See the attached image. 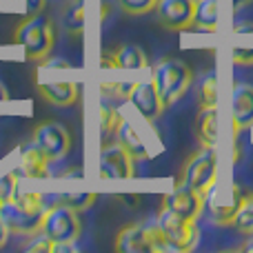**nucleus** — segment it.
Segmentation results:
<instances>
[{
  "instance_id": "f257e3e1",
  "label": "nucleus",
  "mask_w": 253,
  "mask_h": 253,
  "mask_svg": "<svg viewBox=\"0 0 253 253\" xmlns=\"http://www.w3.org/2000/svg\"><path fill=\"white\" fill-rule=\"evenodd\" d=\"M47 211L44 196L38 191H20L11 200L0 205V218L7 222L11 233L20 236H34L42 227V215Z\"/></svg>"
},
{
  "instance_id": "f03ea898",
  "label": "nucleus",
  "mask_w": 253,
  "mask_h": 253,
  "mask_svg": "<svg viewBox=\"0 0 253 253\" xmlns=\"http://www.w3.org/2000/svg\"><path fill=\"white\" fill-rule=\"evenodd\" d=\"M53 42H56L53 22L42 13H29L13 29V44H18L25 51L27 60H44L51 53Z\"/></svg>"
},
{
  "instance_id": "7ed1b4c3",
  "label": "nucleus",
  "mask_w": 253,
  "mask_h": 253,
  "mask_svg": "<svg viewBox=\"0 0 253 253\" xmlns=\"http://www.w3.org/2000/svg\"><path fill=\"white\" fill-rule=\"evenodd\" d=\"M151 80L156 84L158 93H160L165 109H169L171 105H175L191 89L193 71L187 62L178 60V58H165V60H160L153 67Z\"/></svg>"
},
{
  "instance_id": "20e7f679",
  "label": "nucleus",
  "mask_w": 253,
  "mask_h": 253,
  "mask_svg": "<svg viewBox=\"0 0 253 253\" xmlns=\"http://www.w3.org/2000/svg\"><path fill=\"white\" fill-rule=\"evenodd\" d=\"M116 251L120 253H171L165 233L153 222H131L116 236Z\"/></svg>"
},
{
  "instance_id": "39448f33",
  "label": "nucleus",
  "mask_w": 253,
  "mask_h": 253,
  "mask_svg": "<svg viewBox=\"0 0 253 253\" xmlns=\"http://www.w3.org/2000/svg\"><path fill=\"white\" fill-rule=\"evenodd\" d=\"M40 231L47 238H51L56 245H76L80 240V236H83L80 211L71 209V207L62 205L58 200L53 205H47Z\"/></svg>"
},
{
  "instance_id": "423d86ee",
  "label": "nucleus",
  "mask_w": 253,
  "mask_h": 253,
  "mask_svg": "<svg viewBox=\"0 0 253 253\" xmlns=\"http://www.w3.org/2000/svg\"><path fill=\"white\" fill-rule=\"evenodd\" d=\"M180 184H187L191 189H198L200 193H209L213 184L218 182V153L213 147H202L196 151L180 171Z\"/></svg>"
},
{
  "instance_id": "0eeeda50",
  "label": "nucleus",
  "mask_w": 253,
  "mask_h": 253,
  "mask_svg": "<svg viewBox=\"0 0 253 253\" xmlns=\"http://www.w3.org/2000/svg\"><path fill=\"white\" fill-rule=\"evenodd\" d=\"M245 189L240 184H213L209 193H207V202H209L211 220L218 227H231L236 224V218L240 213L242 205H245Z\"/></svg>"
},
{
  "instance_id": "6e6552de",
  "label": "nucleus",
  "mask_w": 253,
  "mask_h": 253,
  "mask_svg": "<svg viewBox=\"0 0 253 253\" xmlns=\"http://www.w3.org/2000/svg\"><path fill=\"white\" fill-rule=\"evenodd\" d=\"M156 224L165 233L167 242L171 247V253H187V251L196 249L198 238H200L196 222L180 218L178 213L169 211L167 207H160V211L156 215Z\"/></svg>"
},
{
  "instance_id": "1a4fd4ad",
  "label": "nucleus",
  "mask_w": 253,
  "mask_h": 253,
  "mask_svg": "<svg viewBox=\"0 0 253 253\" xmlns=\"http://www.w3.org/2000/svg\"><path fill=\"white\" fill-rule=\"evenodd\" d=\"M31 142L51 162H58L71 151V133L56 120L40 123L31 133Z\"/></svg>"
},
{
  "instance_id": "9d476101",
  "label": "nucleus",
  "mask_w": 253,
  "mask_h": 253,
  "mask_svg": "<svg viewBox=\"0 0 253 253\" xmlns=\"http://www.w3.org/2000/svg\"><path fill=\"white\" fill-rule=\"evenodd\" d=\"M98 173L102 180H126L135 175V158L120 142H105L100 149Z\"/></svg>"
},
{
  "instance_id": "9b49d317",
  "label": "nucleus",
  "mask_w": 253,
  "mask_h": 253,
  "mask_svg": "<svg viewBox=\"0 0 253 253\" xmlns=\"http://www.w3.org/2000/svg\"><path fill=\"white\" fill-rule=\"evenodd\" d=\"M205 205H207L205 193H200L198 189H191V187H187V184L178 182V187H175L173 191L162 196L160 207H167L169 211L178 213L180 218L196 222V220L200 218V213L205 211Z\"/></svg>"
},
{
  "instance_id": "f8f14e48",
  "label": "nucleus",
  "mask_w": 253,
  "mask_h": 253,
  "mask_svg": "<svg viewBox=\"0 0 253 253\" xmlns=\"http://www.w3.org/2000/svg\"><path fill=\"white\" fill-rule=\"evenodd\" d=\"M198 0H158V20L169 31H184L193 27Z\"/></svg>"
},
{
  "instance_id": "ddd939ff",
  "label": "nucleus",
  "mask_w": 253,
  "mask_h": 253,
  "mask_svg": "<svg viewBox=\"0 0 253 253\" xmlns=\"http://www.w3.org/2000/svg\"><path fill=\"white\" fill-rule=\"evenodd\" d=\"M126 100L133 105V109L138 111L147 123L158 120L162 116V111H165V105H162L160 93H158L153 80H147V83H133Z\"/></svg>"
},
{
  "instance_id": "4468645a",
  "label": "nucleus",
  "mask_w": 253,
  "mask_h": 253,
  "mask_svg": "<svg viewBox=\"0 0 253 253\" xmlns=\"http://www.w3.org/2000/svg\"><path fill=\"white\" fill-rule=\"evenodd\" d=\"M105 69H147L149 58L138 44H120L114 51H105L100 58Z\"/></svg>"
},
{
  "instance_id": "2eb2a0df",
  "label": "nucleus",
  "mask_w": 253,
  "mask_h": 253,
  "mask_svg": "<svg viewBox=\"0 0 253 253\" xmlns=\"http://www.w3.org/2000/svg\"><path fill=\"white\" fill-rule=\"evenodd\" d=\"M231 116H233V135L238 138L242 129L253 126V87L247 83H236L231 96Z\"/></svg>"
},
{
  "instance_id": "dca6fc26",
  "label": "nucleus",
  "mask_w": 253,
  "mask_h": 253,
  "mask_svg": "<svg viewBox=\"0 0 253 253\" xmlns=\"http://www.w3.org/2000/svg\"><path fill=\"white\" fill-rule=\"evenodd\" d=\"M49 160L34 142L29 144H22L18 149V171L16 173L20 178H31V180H40V178H47L49 175Z\"/></svg>"
},
{
  "instance_id": "f3484780",
  "label": "nucleus",
  "mask_w": 253,
  "mask_h": 253,
  "mask_svg": "<svg viewBox=\"0 0 253 253\" xmlns=\"http://www.w3.org/2000/svg\"><path fill=\"white\" fill-rule=\"evenodd\" d=\"M38 93L42 100H47L49 105L56 107H71L78 102L80 89L76 83L69 80H60V83H38Z\"/></svg>"
},
{
  "instance_id": "a211bd4d",
  "label": "nucleus",
  "mask_w": 253,
  "mask_h": 253,
  "mask_svg": "<svg viewBox=\"0 0 253 253\" xmlns=\"http://www.w3.org/2000/svg\"><path fill=\"white\" fill-rule=\"evenodd\" d=\"M231 58L238 67L253 65V22H238L233 27Z\"/></svg>"
},
{
  "instance_id": "6ab92c4d",
  "label": "nucleus",
  "mask_w": 253,
  "mask_h": 253,
  "mask_svg": "<svg viewBox=\"0 0 253 253\" xmlns=\"http://www.w3.org/2000/svg\"><path fill=\"white\" fill-rule=\"evenodd\" d=\"M116 142H120L126 151L131 153V156L135 158V160H147V158H151V153H149L147 144H144V140L140 138L138 129H135L133 125L129 123V120L123 116V120H120L118 129H116Z\"/></svg>"
},
{
  "instance_id": "aec40b11",
  "label": "nucleus",
  "mask_w": 253,
  "mask_h": 253,
  "mask_svg": "<svg viewBox=\"0 0 253 253\" xmlns=\"http://www.w3.org/2000/svg\"><path fill=\"white\" fill-rule=\"evenodd\" d=\"M196 140L200 147H215L218 142V111L215 107H202L196 116Z\"/></svg>"
},
{
  "instance_id": "412c9836",
  "label": "nucleus",
  "mask_w": 253,
  "mask_h": 253,
  "mask_svg": "<svg viewBox=\"0 0 253 253\" xmlns=\"http://www.w3.org/2000/svg\"><path fill=\"white\" fill-rule=\"evenodd\" d=\"M60 25L69 36L84 34V0H67L62 4Z\"/></svg>"
},
{
  "instance_id": "4be33fe9",
  "label": "nucleus",
  "mask_w": 253,
  "mask_h": 253,
  "mask_svg": "<svg viewBox=\"0 0 253 253\" xmlns=\"http://www.w3.org/2000/svg\"><path fill=\"white\" fill-rule=\"evenodd\" d=\"M191 29L211 31V34L218 29V0H198Z\"/></svg>"
},
{
  "instance_id": "5701e85b",
  "label": "nucleus",
  "mask_w": 253,
  "mask_h": 253,
  "mask_svg": "<svg viewBox=\"0 0 253 253\" xmlns=\"http://www.w3.org/2000/svg\"><path fill=\"white\" fill-rule=\"evenodd\" d=\"M196 96H198V109H202V107H215V102H218V78H215L213 69L202 76Z\"/></svg>"
},
{
  "instance_id": "b1692460",
  "label": "nucleus",
  "mask_w": 253,
  "mask_h": 253,
  "mask_svg": "<svg viewBox=\"0 0 253 253\" xmlns=\"http://www.w3.org/2000/svg\"><path fill=\"white\" fill-rule=\"evenodd\" d=\"M120 120H123V114L118 109H114L109 105L100 107V133L105 142H111L116 138V129H118Z\"/></svg>"
},
{
  "instance_id": "393cba45",
  "label": "nucleus",
  "mask_w": 253,
  "mask_h": 253,
  "mask_svg": "<svg viewBox=\"0 0 253 253\" xmlns=\"http://www.w3.org/2000/svg\"><path fill=\"white\" fill-rule=\"evenodd\" d=\"M96 200H98L96 193H60V196H58V202L71 207V209H76V211L89 209Z\"/></svg>"
},
{
  "instance_id": "a878e982",
  "label": "nucleus",
  "mask_w": 253,
  "mask_h": 253,
  "mask_svg": "<svg viewBox=\"0 0 253 253\" xmlns=\"http://www.w3.org/2000/svg\"><path fill=\"white\" fill-rule=\"evenodd\" d=\"M236 227L245 236H253V193H247L245 205H242L240 213L236 218Z\"/></svg>"
},
{
  "instance_id": "bb28decb",
  "label": "nucleus",
  "mask_w": 253,
  "mask_h": 253,
  "mask_svg": "<svg viewBox=\"0 0 253 253\" xmlns=\"http://www.w3.org/2000/svg\"><path fill=\"white\" fill-rule=\"evenodd\" d=\"M22 249L29 253H56V242L51 238H47L42 231L29 236V240L22 245Z\"/></svg>"
},
{
  "instance_id": "cd10ccee",
  "label": "nucleus",
  "mask_w": 253,
  "mask_h": 253,
  "mask_svg": "<svg viewBox=\"0 0 253 253\" xmlns=\"http://www.w3.org/2000/svg\"><path fill=\"white\" fill-rule=\"evenodd\" d=\"M120 9L129 16H142V13H149L156 9L158 0H118Z\"/></svg>"
},
{
  "instance_id": "c85d7f7f",
  "label": "nucleus",
  "mask_w": 253,
  "mask_h": 253,
  "mask_svg": "<svg viewBox=\"0 0 253 253\" xmlns=\"http://www.w3.org/2000/svg\"><path fill=\"white\" fill-rule=\"evenodd\" d=\"M131 84L129 83H105V84H100V93L105 98H111V100H126L131 91Z\"/></svg>"
},
{
  "instance_id": "c756f323",
  "label": "nucleus",
  "mask_w": 253,
  "mask_h": 253,
  "mask_svg": "<svg viewBox=\"0 0 253 253\" xmlns=\"http://www.w3.org/2000/svg\"><path fill=\"white\" fill-rule=\"evenodd\" d=\"M18 173H4L0 175V202H7L16 196L18 191Z\"/></svg>"
},
{
  "instance_id": "7c9ffc66",
  "label": "nucleus",
  "mask_w": 253,
  "mask_h": 253,
  "mask_svg": "<svg viewBox=\"0 0 253 253\" xmlns=\"http://www.w3.org/2000/svg\"><path fill=\"white\" fill-rule=\"evenodd\" d=\"M40 69H71V65L67 60H60V58H44V60L38 62Z\"/></svg>"
},
{
  "instance_id": "2f4dec72",
  "label": "nucleus",
  "mask_w": 253,
  "mask_h": 253,
  "mask_svg": "<svg viewBox=\"0 0 253 253\" xmlns=\"http://www.w3.org/2000/svg\"><path fill=\"white\" fill-rule=\"evenodd\" d=\"M9 236H11V229L7 227V222H4L2 218H0V249H2L4 245H7V240H9Z\"/></svg>"
},
{
  "instance_id": "473e14b6",
  "label": "nucleus",
  "mask_w": 253,
  "mask_h": 253,
  "mask_svg": "<svg viewBox=\"0 0 253 253\" xmlns=\"http://www.w3.org/2000/svg\"><path fill=\"white\" fill-rule=\"evenodd\" d=\"M4 100H9V89L0 83V102H4Z\"/></svg>"
},
{
  "instance_id": "72a5a7b5",
  "label": "nucleus",
  "mask_w": 253,
  "mask_h": 253,
  "mask_svg": "<svg viewBox=\"0 0 253 253\" xmlns=\"http://www.w3.org/2000/svg\"><path fill=\"white\" fill-rule=\"evenodd\" d=\"M249 2H251V0H233V7L240 9V7H247Z\"/></svg>"
},
{
  "instance_id": "f704fd0d",
  "label": "nucleus",
  "mask_w": 253,
  "mask_h": 253,
  "mask_svg": "<svg viewBox=\"0 0 253 253\" xmlns=\"http://www.w3.org/2000/svg\"><path fill=\"white\" fill-rule=\"evenodd\" d=\"M31 4H36V7H44V0H29Z\"/></svg>"
},
{
  "instance_id": "c9c22d12",
  "label": "nucleus",
  "mask_w": 253,
  "mask_h": 253,
  "mask_svg": "<svg viewBox=\"0 0 253 253\" xmlns=\"http://www.w3.org/2000/svg\"><path fill=\"white\" fill-rule=\"evenodd\" d=\"M242 249H253V245H247V247H242Z\"/></svg>"
},
{
  "instance_id": "e433bc0d",
  "label": "nucleus",
  "mask_w": 253,
  "mask_h": 253,
  "mask_svg": "<svg viewBox=\"0 0 253 253\" xmlns=\"http://www.w3.org/2000/svg\"><path fill=\"white\" fill-rule=\"evenodd\" d=\"M0 205H2V202H0Z\"/></svg>"
}]
</instances>
